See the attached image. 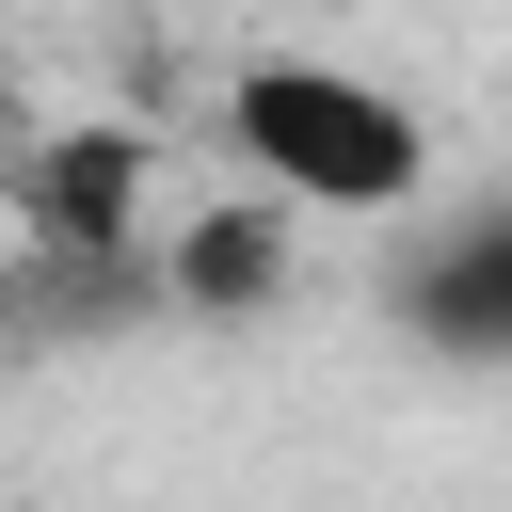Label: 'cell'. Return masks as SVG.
Here are the masks:
<instances>
[{
    "label": "cell",
    "instance_id": "cell-2",
    "mask_svg": "<svg viewBox=\"0 0 512 512\" xmlns=\"http://www.w3.org/2000/svg\"><path fill=\"white\" fill-rule=\"evenodd\" d=\"M416 304H432V336H464V352H512V224H496V240H464V256H448Z\"/></svg>",
    "mask_w": 512,
    "mask_h": 512
},
{
    "label": "cell",
    "instance_id": "cell-1",
    "mask_svg": "<svg viewBox=\"0 0 512 512\" xmlns=\"http://www.w3.org/2000/svg\"><path fill=\"white\" fill-rule=\"evenodd\" d=\"M224 160L256 176V208L288 224H416L448 192V128L416 80L352 64V48H240L224 96H208Z\"/></svg>",
    "mask_w": 512,
    "mask_h": 512
}]
</instances>
